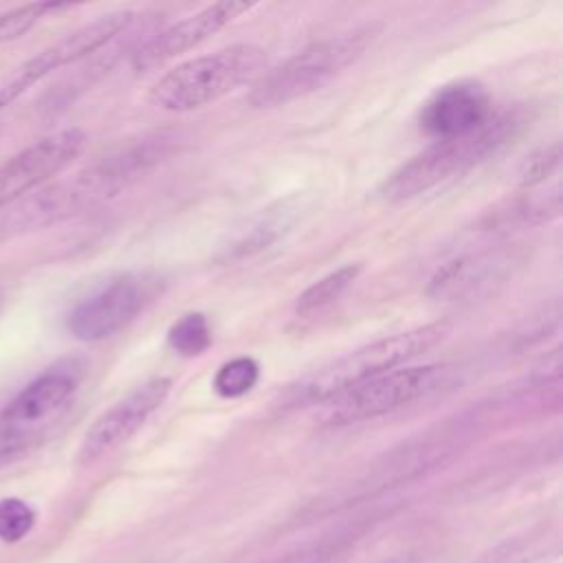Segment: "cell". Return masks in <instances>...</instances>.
<instances>
[{
  "label": "cell",
  "mask_w": 563,
  "mask_h": 563,
  "mask_svg": "<svg viewBox=\"0 0 563 563\" xmlns=\"http://www.w3.org/2000/svg\"><path fill=\"white\" fill-rule=\"evenodd\" d=\"M172 389V378L152 376L110 405L84 433L77 460L88 466L125 444L158 411Z\"/></svg>",
  "instance_id": "cell-9"
},
{
  "label": "cell",
  "mask_w": 563,
  "mask_h": 563,
  "mask_svg": "<svg viewBox=\"0 0 563 563\" xmlns=\"http://www.w3.org/2000/svg\"><path fill=\"white\" fill-rule=\"evenodd\" d=\"M152 290L143 277L117 275L79 299L68 312V332L84 343L114 336L130 325L150 301Z\"/></svg>",
  "instance_id": "cell-8"
},
{
  "label": "cell",
  "mask_w": 563,
  "mask_h": 563,
  "mask_svg": "<svg viewBox=\"0 0 563 563\" xmlns=\"http://www.w3.org/2000/svg\"><path fill=\"white\" fill-rule=\"evenodd\" d=\"M530 119L532 114L523 106L493 110L490 119L477 130L433 141L429 147L411 156L380 183L378 191L387 202H405L427 194L440 183L462 176L499 154L526 130Z\"/></svg>",
  "instance_id": "cell-2"
},
{
  "label": "cell",
  "mask_w": 563,
  "mask_h": 563,
  "mask_svg": "<svg viewBox=\"0 0 563 563\" xmlns=\"http://www.w3.org/2000/svg\"><path fill=\"white\" fill-rule=\"evenodd\" d=\"M66 7L68 4H62V2H33V4H22L7 13H0V44L18 40L26 31H31L46 13L66 9Z\"/></svg>",
  "instance_id": "cell-18"
},
{
  "label": "cell",
  "mask_w": 563,
  "mask_h": 563,
  "mask_svg": "<svg viewBox=\"0 0 563 563\" xmlns=\"http://www.w3.org/2000/svg\"><path fill=\"white\" fill-rule=\"evenodd\" d=\"M264 68L266 51L262 46L231 44L176 64L152 84L147 99L165 112H191L253 84Z\"/></svg>",
  "instance_id": "cell-4"
},
{
  "label": "cell",
  "mask_w": 563,
  "mask_h": 563,
  "mask_svg": "<svg viewBox=\"0 0 563 563\" xmlns=\"http://www.w3.org/2000/svg\"><path fill=\"white\" fill-rule=\"evenodd\" d=\"M460 383V372L449 363L402 365L385 372L325 405V422L354 424L380 418L413 402L433 398L453 389Z\"/></svg>",
  "instance_id": "cell-5"
},
{
  "label": "cell",
  "mask_w": 563,
  "mask_h": 563,
  "mask_svg": "<svg viewBox=\"0 0 563 563\" xmlns=\"http://www.w3.org/2000/svg\"><path fill=\"white\" fill-rule=\"evenodd\" d=\"M303 209L306 205L299 194L277 200L275 205L262 209L255 218L246 222L244 229H240L229 240V244L222 249V260H244L268 249L297 224Z\"/></svg>",
  "instance_id": "cell-13"
},
{
  "label": "cell",
  "mask_w": 563,
  "mask_h": 563,
  "mask_svg": "<svg viewBox=\"0 0 563 563\" xmlns=\"http://www.w3.org/2000/svg\"><path fill=\"white\" fill-rule=\"evenodd\" d=\"M134 20L132 11H112L99 15L97 20L75 29L73 33L64 35L48 48L40 51L35 57L26 59L15 73L0 84V110L11 106L20 95H24L33 84L44 79L55 68H64L68 64L79 62L81 57L99 51L119 33H123Z\"/></svg>",
  "instance_id": "cell-7"
},
{
  "label": "cell",
  "mask_w": 563,
  "mask_h": 563,
  "mask_svg": "<svg viewBox=\"0 0 563 563\" xmlns=\"http://www.w3.org/2000/svg\"><path fill=\"white\" fill-rule=\"evenodd\" d=\"M260 378V365L251 356H235L213 376V389L222 398H240L249 394Z\"/></svg>",
  "instance_id": "cell-17"
},
{
  "label": "cell",
  "mask_w": 563,
  "mask_h": 563,
  "mask_svg": "<svg viewBox=\"0 0 563 563\" xmlns=\"http://www.w3.org/2000/svg\"><path fill=\"white\" fill-rule=\"evenodd\" d=\"M35 508L20 497L0 499V541L18 543L35 526Z\"/></svg>",
  "instance_id": "cell-19"
},
{
  "label": "cell",
  "mask_w": 563,
  "mask_h": 563,
  "mask_svg": "<svg viewBox=\"0 0 563 563\" xmlns=\"http://www.w3.org/2000/svg\"><path fill=\"white\" fill-rule=\"evenodd\" d=\"M497 264L486 260L484 255H460L446 264H442L431 282L429 295L433 297H460L473 292L475 288L490 282Z\"/></svg>",
  "instance_id": "cell-14"
},
{
  "label": "cell",
  "mask_w": 563,
  "mask_h": 563,
  "mask_svg": "<svg viewBox=\"0 0 563 563\" xmlns=\"http://www.w3.org/2000/svg\"><path fill=\"white\" fill-rule=\"evenodd\" d=\"M167 345L180 356H200L211 345V328L202 312H187L167 330Z\"/></svg>",
  "instance_id": "cell-16"
},
{
  "label": "cell",
  "mask_w": 563,
  "mask_h": 563,
  "mask_svg": "<svg viewBox=\"0 0 563 563\" xmlns=\"http://www.w3.org/2000/svg\"><path fill=\"white\" fill-rule=\"evenodd\" d=\"M255 4L251 2H213L200 11L169 24L167 29L154 33L145 44L132 53V68L136 73H147L165 62L196 48L213 33L229 26L240 15L249 13Z\"/></svg>",
  "instance_id": "cell-11"
},
{
  "label": "cell",
  "mask_w": 563,
  "mask_h": 563,
  "mask_svg": "<svg viewBox=\"0 0 563 563\" xmlns=\"http://www.w3.org/2000/svg\"><path fill=\"white\" fill-rule=\"evenodd\" d=\"M493 114L488 92L475 81H453L438 88L420 108V128L433 136H462L484 125Z\"/></svg>",
  "instance_id": "cell-12"
},
{
  "label": "cell",
  "mask_w": 563,
  "mask_h": 563,
  "mask_svg": "<svg viewBox=\"0 0 563 563\" xmlns=\"http://www.w3.org/2000/svg\"><path fill=\"white\" fill-rule=\"evenodd\" d=\"M77 389L73 367H51L26 387L0 413V457L15 455L37 442L70 405Z\"/></svg>",
  "instance_id": "cell-6"
},
{
  "label": "cell",
  "mask_w": 563,
  "mask_h": 563,
  "mask_svg": "<svg viewBox=\"0 0 563 563\" xmlns=\"http://www.w3.org/2000/svg\"><path fill=\"white\" fill-rule=\"evenodd\" d=\"M363 266L361 264H345L339 266L336 271H330L314 284H310L295 301V314L297 317H312L323 310H328L332 303H336L350 286L356 282L361 275Z\"/></svg>",
  "instance_id": "cell-15"
},
{
  "label": "cell",
  "mask_w": 563,
  "mask_h": 563,
  "mask_svg": "<svg viewBox=\"0 0 563 563\" xmlns=\"http://www.w3.org/2000/svg\"><path fill=\"white\" fill-rule=\"evenodd\" d=\"M86 134L79 128L53 132L0 165V209L31 194L70 165L84 150Z\"/></svg>",
  "instance_id": "cell-10"
},
{
  "label": "cell",
  "mask_w": 563,
  "mask_h": 563,
  "mask_svg": "<svg viewBox=\"0 0 563 563\" xmlns=\"http://www.w3.org/2000/svg\"><path fill=\"white\" fill-rule=\"evenodd\" d=\"M380 31L383 24L372 22L303 46L251 84L249 103L257 110H271L325 88L365 55Z\"/></svg>",
  "instance_id": "cell-3"
},
{
  "label": "cell",
  "mask_w": 563,
  "mask_h": 563,
  "mask_svg": "<svg viewBox=\"0 0 563 563\" xmlns=\"http://www.w3.org/2000/svg\"><path fill=\"white\" fill-rule=\"evenodd\" d=\"M561 163V143L552 141L548 145L537 147L517 169V185L523 189L537 187L539 183L548 180Z\"/></svg>",
  "instance_id": "cell-20"
},
{
  "label": "cell",
  "mask_w": 563,
  "mask_h": 563,
  "mask_svg": "<svg viewBox=\"0 0 563 563\" xmlns=\"http://www.w3.org/2000/svg\"><path fill=\"white\" fill-rule=\"evenodd\" d=\"M449 332H451V325L446 321H433L427 325L411 328L407 332H398V334L365 343L290 383L279 394L275 405L282 411L328 405L341 394L385 372L402 367L409 361L418 358L420 354L433 350L438 343L446 339Z\"/></svg>",
  "instance_id": "cell-1"
},
{
  "label": "cell",
  "mask_w": 563,
  "mask_h": 563,
  "mask_svg": "<svg viewBox=\"0 0 563 563\" xmlns=\"http://www.w3.org/2000/svg\"><path fill=\"white\" fill-rule=\"evenodd\" d=\"M387 563H407L405 559H394V561H387Z\"/></svg>",
  "instance_id": "cell-21"
}]
</instances>
